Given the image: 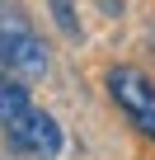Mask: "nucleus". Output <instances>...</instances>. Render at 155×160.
<instances>
[{"instance_id": "f257e3e1", "label": "nucleus", "mask_w": 155, "mask_h": 160, "mask_svg": "<svg viewBox=\"0 0 155 160\" xmlns=\"http://www.w3.org/2000/svg\"><path fill=\"white\" fill-rule=\"evenodd\" d=\"M0 137L33 160H56L66 146L61 122L28 99V85H0Z\"/></svg>"}, {"instance_id": "f03ea898", "label": "nucleus", "mask_w": 155, "mask_h": 160, "mask_svg": "<svg viewBox=\"0 0 155 160\" xmlns=\"http://www.w3.org/2000/svg\"><path fill=\"white\" fill-rule=\"evenodd\" d=\"M47 75V47L28 28V19L14 10L0 24V85H33Z\"/></svg>"}, {"instance_id": "7ed1b4c3", "label": "nucleus", "mask_w": 155, "mask_h": 160, "mask_svg": "<svg viewBox=\"0 0 155 160\" xmlns=\"http://www.w3.org/2000/svg\"><path fill=\"white\" fill-rule=\"evenodd\" d=\"M104 85H108V99L118 104V113L136 127V137L155 141V80L136 66H113L104 75Z\"/></svg>"}, {"instance_id": "20e7f679", "label": "nucleus", "mask_w": 155, "mask_h": 160, "mask_svg": "<svg viewBox=\"0 0 155 160\" xmlns=\"http://www.w3.org/2000/svg\"><path fill=\"white\" fill-rule=\"evenodd\" d=\"M47 10H52V19H56V28L66 38H80V14H75L70 0H47Z\"/></svg>"}, {"instance_id": "39448f33", "label": "nucleus", "mask_w": 155, "mask_h": 160, "mask_svg": "<svg viewBox=\"0 0 155 160\" xmlns=\"http://www.w3.org/2000/svg\"><path fill=\"white\" fill-rule=\"evenodd\" d=\"M99 10L104 14H122V0H99Z\"/></svg>"}]
</instances>
